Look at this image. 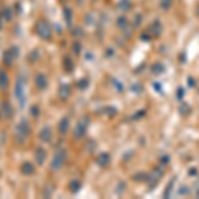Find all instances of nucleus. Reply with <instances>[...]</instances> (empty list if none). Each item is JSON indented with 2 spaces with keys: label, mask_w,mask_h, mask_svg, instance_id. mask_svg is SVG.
Returning <instances> with one entry per match:
<instances>
[{
  "label": "nucleus",
  "mask_w": 199,
  "mask_h": 199,
  "mask_svg": "<svg viewBox=\"0 0 199 199\" xmlns=\"http://www.w3.org/2000/svg\"><path fill=\"white\" fill-rule=\"evenodd\" d=\"M1 113L4 114L5 118H12L13 109H12V105L9 103V101H4V102L1 103Z\"/></svg>",
  "instance_id": "9"
},
{
  "label": "nucleus",
  "mask_w": 199,
  "mask_h": 199,
  "mask_svg": "<svg viewBox=\"0 0 199 199\" xmlns=\"http://www.w3.org/2000/svg\"><path fill=\"white\" fill-rule=\"evenodd\" d=\"M34 82H36V86L39 88L40 90H44L45 88L48 86V80H47V77H45V74H42V73L37 74L36 78H34Z\"/></svg>",
  "instance_id": "8"
},
{
  "label": "nucleus",
  "mask_w": 199,
  "mask_h": 199,
  "mask_svg": "<svg viewBox=\"0 0 199 199\" xmlns=\"http://www.w3.org/2000/svg\"><path fill=\"white\" fill-rule=\"evenodd\" d=\"M65 15H66V21H68V24H70V17H69V9L68 8H65Z\"/></svg>",
  "instance_id": "20"
},
{
  "label": "nucleus",
  "mask_w": 199,
  "mask_h": 199,
  "mask_svg": "<svg viewBox=\"0 0 199 199\" xmlns=\"http://www.w3.org/2000/svg\"><path fill=\"white\" fill-rule=\"evenodd\" d=\"M34 159H36V163L39 166H42L47 159V151L44 150V147H37L34 150Z\"/></svg>",
  "instance_id": "5"
},
{
  "label": "nucleus",
  "mask_w": 199,
  "mask_h": 199,
  "mask_svg": "<svg viewBox=\"0 0 199 199\" xmlns=\"http://www.w3.org/2000/svg\"><path fill=\"white\" fill-rule=\"evenodd\" d=\"M40 139L42 142H49L52 139V130H50L49 126H44L41 130H40V134H39Z\"/></svg>",
  "instance_id": "7"
},
{
  "label": "nucleus",
  "mask_w": 199,
  "mask_h": 199,
  "mask_svg": "<svg viewBox=\"0 0 199 199\" xmlns=\"http://www.w3.org/2000/svg\"><path fill=\"white\" fill-rule=\"evenodd\" d=\"M8 84H9V78H8V74L5 73L3 69H0V89L5 90L8 88Z\"/></svg>",
  "instance_id": "10"
},
{
  "label": "nucleus",
  "mask_w": 199,
  "mask_h": 199,
  "mask_svg": "<svg viewBox=\"0 0 199 199\" xmlns=\"http://www.w3.org/2000/svg\"><path fill=\"white\" fill-rule=\"evenodd\" d=\"M31 133V127H29V124L25 118L21 119V122L16 126L15 130V141L19 143H24L27 139V137Z\"/></svg>",
  "instance_id": "1"
},
{
  "label": "nucleus",
  "mask_w": 199,
  "mask_h": 199,
  "mask_svg": "<svg viewBox=\"0 0 199 199\" xmlns=\"http://www.w3.org/2000/svg\"><path fill=\"white\" fill-rule=\"evenodd\" d=\"M0 113H1V111H0ZM0 117H1V114H0Z\"/></svg>",
  "instance_id": "22"
},
{
  "label": "nucleus",
  "mask_w": 199,
  "mask_h": 199,
  "mask_svg": "<svg viewBox=\"0 0 199 199\" xmlns=\"http://www.w3.org/2000/svg\"><path fill=\"white\" fill-rule=\"evenodd\" d=\"M4 17H5V20H12V9H11L9 7H7L4 9Z\"/></svg>",
  "instance_id": "18"
},
{
  "label": "nucleus",
  "mask_w": 199,
  "mask_h": 199,
  "mask_svg": "<svg viewBox=\"0 0 199 199\" xmlns=\"http://www.w3.org/2000/svg\"><path fill=\"white\" fill-rule=\"evenodd\" d=\"M84 133H85V126H82V124H78V125H77L76 131H74L76 137H77V138H80L81 135H84Z\"/></svg>",
  "instance_id": "14"
},
{
  "label": "nucleus",
  "mask_w": 199,
  "mask_h": 199,
  "mask_svg": "<svg viewBox=\"0 0 199 199\" xmlns=\"http://www.w3.org/2000/svg\"><path fill=\"white\" fill-rule=\"evenodd\" d=\"M15 96L19 100V102H20V108L23 109L24 106H25V102H27V94H25V81H24V78L21 76L17 77V80H16Z\"/></svg>",
  "instance_id": "2"
},
{
  "label": "nucleus",
  "mask_w": 199,
  "mask_h": 199,
  "mask_svg": "<svg viewBox=\"0 0 199 199\" xmlns=\"http://www.w3.org/2000/svg\"><path fill=\"white\" fill-rule=\"evenodd\" d=\"M65 158H66V151L64 150V149L58 150L57 153L55 154V157H53L52 162H50V169H52L53 171H57L58 169H61V166H63L64 162H65Z\"/></svg>",
  "instance_id": "3"
},
{
  "label": "nucleus",
  "mask_w": 199,
  "mask_h": 199,
  "mask_svg": "<svg viewBox=\"0 0 199 199\" xmlns=\"http://www.w3.org/2000/svg\"><path fill=\"white\" fill-rule=\"evenodd\" d=\"M78 188H80V182L73 180V182L70 183V190L73 191V193H76V191H78Z\"/></svg>",
  "instance_id": "19"
},
{
  "label": "nucleus",
  "mask_w": 199,
  "mask_h": 199,
  "mask_svg": "<svg viewBox=\"0 0 199 199\" xmlns=\"http://www.w3.org/2000/svg\"><path fill=\"white\" fill-rule=\"evenodd\" d=\"M39 114H40V108L37 105H33V106H31V116L33 117V118H37L39 117Z\"/></svg>",
  "instance_id": "16"
},
{
  "label": "nucleus",
  "mask_w": 199,
  "mask_h": 199,
  "mask_svg": "<svg viewBox=\"0 0 199 199\" xmlns=\"http://www.w3.org/2000/svg\"><path fill=\"white\" fill-rule=\"evenodd\" d=\"M64 68H65L66 72H70L72 69H73V64H72V61L69 60V57L64 58Z\"/></svg>",
  "instance_id": "15"
},
{
  "label": "nucleus",
  "mask_w": 199,
  "mask_h": 199,
  "mask_svg": "<svg viewBox=\"0 0 199 199\" xmlns=\"http://www.w3.org/2000/svg\"><path fill=\"white\" fill-rule=\"evenodd\" d=\"M13 60H15V56L12 55L11 49H8L7 52H4V55H3V63H4L5 65H11V64L13 63Z\"/></svg>",
  "instance_id": "13"
},
{
  "label": "nucleus",
  "mask_w": 199,
  "mask_h": 199,
  "mask_svg": "<svg viewBox=\"0 0 199 199\" xmlns=\"http://www.w3.org/2000/svg\"><path fill=\"white\" fill-rule=\"evenodd\" d=\"M0 29H1V16H0Z\"/></svg>",
  "instance_id": "21"
},
{
  "label": "nucleus",
  "mask_w": 199,
  "mask_h": 199,
  "mask_svg": "<svg viewBox=\"0 0 199 199\" xmlns=\"http://www.w3.org/2000/svg\"><path fill=\"white\" fill-rule=\"evenodd\" d=\"M68 129H69V119L65 117V118H63L60 121V125H58V131H60L61 134H66Z\"/></svg>",
  "instance_id": "12"
},
{
  "label": "nucleus",
  "mask_w": 199,
  "mask_h": 199,
  "mask_svg": "<svg viewBox=\"0 0 199 199\" xmlns=\"http://www.w3.org/2000/svg\"><path fill=\"white\" fill-rule=\"evenodd\" d=\"M98 162H100L101 166H105V165H108V162H109L108 154H101V157L98 158Z\"/></svg>",
  "instance_id": "17"
},
{
  "label": "nucleus",
  "mask_w": 199,
  "mask_h": 199,
  "mask_svg": "<svg viewBox=\"0 0 199 199\" xmlns=\"http://www.w3.org/2000/svg\"><path fill=\"white\" fill-rule=\"evenodd\" d=\"M69 94H70V88L65 84L61 85L60 89H58V96H60L61 100H66L69 97Z\"/></svg>",
  "instance_id": "11"
},
{
  "label": "nucleus",
  "mask_w": 199,
  "mask_h": 199,
  "mask_svg": "<svg viewBox=\"0 0 199 199\" xmlns=\"http://www.w3.org/2000/svg\"><path fill=\"white\" fill-rule=\"evenodd\" d=\"M20 172L25 177H31V175L34 174V166L31 163V162H24L20 166Z\"/></svg>",
  "instance_id": "6"
},
{
  "label": "nucleus",
  "mask_w": 199,
  "mask_h": 199,
  "mask_svg": "<svg viewBox=\"0 0 199 199\" xmlns=\"http://www.w3.org/2000/svg\"><path fill=\"white\" fill-rule=\"evenodd\" d=\"M36 31H37V34H39L42 40H45V41L50 40V34L52 33H50V28H49V25H48V23L45 20L37 21Z\"/></svg>",
  "instance_id": "4"
}]
</instances>
